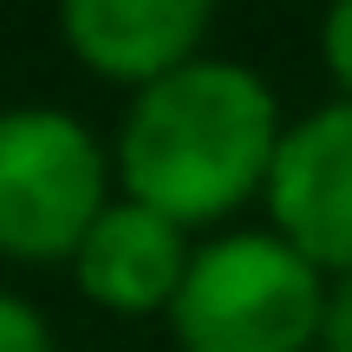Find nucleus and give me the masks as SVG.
Returning a JSON list of instances; mask_svg holds the SVG:
<instances>
[{
    "instance_id": "nucleus-1",
    "label": "nucleus",
    "mask_w": 352,
    "mask_h": 352,
    "mask_svg": "<svg viewBox=\"0 0 352 352\" xmlns=\"http://www.w3.org/2000/svg\"><path fill=\"white\" fill-rule=\"evenodd\" d=\"M274 91L228 59H189L183 72L144 85L124 124L131 202L183 222L228 215L274 170Z\"/></svg>"
},
{
    "instance_id": "nucleus-2",
    "label": "nucleus",
    "mask_w": 352,
    "mask_h": 352,
    "mask_svg": "<svg viewBox=\"0 0 352 352\" xmlns=\"http://www.w3.org/2000/svg\"><path fill=\"white\" fill-rule=\"evenodd\" d=\"M170 320L183 352H300L327 327V294L294 241L228 235L189 261Z\"/></svg>"
},
{
    "instance_id": "nucleus-3",
    "label": "nucleus",
    "mask_w": 352,
    "mask_h": 352,
    "mask_svg": "<svg viewBox=\"0 0 352 352\" xmlns=\"http://www.w3.org/2000/svg\"><path fill=\"white\" fill-rule=\"evenodd\" d=\"M104 215V164L78 118L20 104L0 118V248L20 261L78 254Z\"/></svg>"
},
{
    "instance_id": "nucleus-4",
    "label": "nucleus",
    "mask_w": 352,
    "mask_h": 352,
    "mask_svg": "<svg viewBox=\"0 0 352 352\" xmlns=\"http://www.w3.org/2000/svg\"><path fill=\"white\" fill-rule=\"evenodd\" d=\"M280 241L307 254L314 267L352 274V98L314 111L300 131H287L267 170Z\"/></svg>"
},
{
    "instance_id": "nucleus-5",
    "label": "nucleus",
    "mask_w": 352,
    "mask_h": 352,
    "mask_svg": "<svg viewBox=\"0 0 352 352\" xmlns=\"http://www.w3.org/2000/svg\"><path fill=\"white\" fill-rule=\"evenodd\" d=\"M202 33H209L202 0H72L65 7V39L78 59L144 85L183 72Z\"/></svg>"
},
{
    "instance_id": "nucleus-6",
    "label": "nucleus",
    "mask_w": 352,
    "mask_h": 352,
    "mask_svg": "<svg viewBox=\"0 0 352 352\" xmlns=\"http://www.w3.org/2000/svg\"><path fill=\"white\" fill-rule=\"evenodd\" d=\"M72 261H78V287L91 300H104L111 314H151V307L176 300V287L189 274L183 228L170 215L144 209V202L104 209Z\"/></svg>"
},
{
    "instance_id": "nucleus-7",
    "label": "nucleus",
    "mask_w": 352,
    "mask_h": 352,
    "mask_svg": "<svg viewBox=\"0 0 352 352\" xmlns=\"http://www.w3.org/2000/svg\"><path fill=\"white\" fill-rule=\"evenodd\" d=\"M0 352H52L46 320H39L20 294H0Z\"/></svg>"
},
{
    "instance_id": "nucleus-8",
    "label": "nucleus",
    "mask_w": 352,
    "mask_h": 352,
    "mask_svg": "<svg viewBox=\"0 0 352 352\" xmlns=\"http://www.w3.org/2000/svg\"><path fill=\"white\" fill-rule=\"evenodd\" d=\"M327 65L340 72V85L352 91V0H340V7L327 13Z\"/></svg>"
},
{
    "instance_id": "nucleus-9",
    "label": "nucleus",
    "mask_w": 352,
    "mask_h": 352,
    "mask_svg": "<svg viewBox=\"0 0 352 352\" xmlns=\"http://www.w3.org/2000/svg\"><path fill=\"white\" fill-rule=\"evenodd\" d=\"M320 340H327V352H352V274H346V287L327 300V327H320Z\"/></svg>"
}]
</instances>
